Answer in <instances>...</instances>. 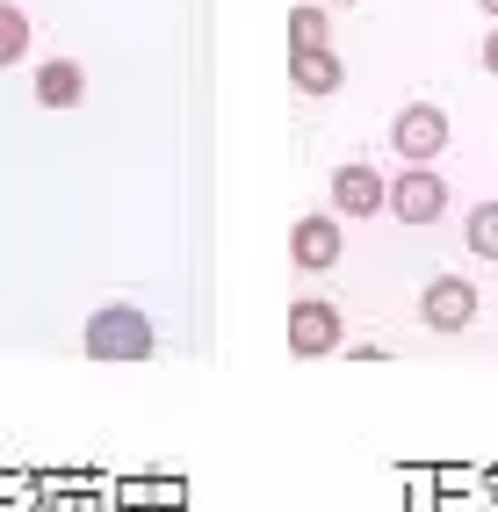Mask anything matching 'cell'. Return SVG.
Returning <instances> with one entry per match:
<instances>
[{
	"label": "cell",
	"instance_id": "6da1fadb",
	"mask_svg": "<svg viewBox=\"0 0 498 512\" xmlns=\"http://www.w3.org/2000/svg\"><path fill=\"white\" fill-rule=\"evenodd\" d=\"M80 347H87V361H145L159 347V332H152V318L138 303H102V311L87 318Z\"/></svg>",
	"mask_w": 498,
	"mask_h": 512
},
{
	"label": "cell",
	"instance_id": "7a4b0ae2",
	"mask_svg": "<svg viewBox=\"0 0 498 512\" xmlns=\"http://www.w3.org/2000/svg\"><path fill=\"white\" fill-rule=\"evenodd\" d=\"M390 145H397V159H405V166H434V159L448 152V116L434 109V101H405L397 123H390Z\"/></svg>",
	"mask_w": 498,
	"mask_h": 512
},
{
	"label": "cell",
	"instance_id": "3957f363",
	"mask_svg": "<svg viewBox=\"0 0 498 512\" xmlns=\"http://www.w3.org/2000/svg\"><path fill=\"white\" fill-rule=\"evenodd\" d=\"M289 354H296V361L340 354V311H332L325 296H296V303H289Z\"/></svg>",
	"mask_w": 498,
	"mask_h": 512
},
{
	"label": "cell",
	"instance_id": "277c9868",
	"mask_svg": "<svg viewBox=\"0 0 498 512\" xmlns=\"http://www.w3.org/2000/svg\"><path fill=\"white\" fill-rule=\"evenodd\" d=\"M390 217L397 224H434V217H448V181L434 174V166H405V174L390 181Z\"/></svg>",
	"mask_w": 498,
	"mask_h": 512
},
{
	"label": "cell",
	"instance_id": "5b68a950",
	"mask_svg": "<svg viewBox=\"0 0 498 512\" xmlns=\"http://www.w3.org/2000/svg\"><path fill=\"white\" fill-rule=\"evenodd\" d=\"M470 318H477V289L462 275H434V282H426V296H419V325L426 332H470Z\"/></svg>",
	"mask_w": 498,
	"mask_h": 512
},
{
	"label": "cell",
	"instance_id": "8992f818",
	"mask_svg": "<svg viewBox=\"0 0 498 512\" xmlns=\"http://www.w3.org/2000/svg\"><path fill=\"white\" fill-rule=\"evenodd\" d=\"M376 210H390V181L369 159H347L332 174V217H376Z\"/></svg>",
	"mask_w": 498,
	"mask_h": 512
},
{
	"label": "cell",
	"instance_id": "52a82bcc",
	"mask_svg": "<svg viewBox=\"0 0 498 512\" xmlns=\"http://www.w3.org/2000/svg\"><path fill=\"white\" fill-rule=\"evenodd\" d=\"M289 260L304 267V275H325V267L340 260V217H296L289 224Z\"/></svg>",
	"mask_w": 498,
	"mask_h": 512
},
{
	"label": "cell",
	"instance_id": "ba28073f",
	"mask_svg": "<svg viewBox=\"0 0 498 512\" xmlns=\"http://www.w3.org/2000/svg\"><path fill=\"white\" fill-rule=\"evenodd\" d=\"M340 80H347V65L332 58V44H296V51H289V87H296V94L325 101V94H340Z\"/></svg>",
	"mask_w": 498,
	"mask_h": 512
},
{
	"label": "cell",
	"instance_id": "9c48e42d",
	"mask_svg": "<svg viewBox=\"0 0 498 512\" xmlns=\"http://www.w3.org/2000/svg\"><path fill=\"white\" fill-rule=\"evenodd\" d=\"M37 101H44V109H80V101H87V73L73 58H44L37 65Z\"/></svg>",
	"mask_w": 498,
	"mask_h": 512
},
{
	"label": "cell",
	"instance_id": "30bf717a",
	"mask_svg": "<svg viewBox=\"0 0 498 512\" xmlns=\"http://www.w3.org/2000/svg\"><path fill=\"white\" fill-rule=\"evenodd\" d=\"M462 246L477 260H498V202H477V210L462 217Z\"/></svg>",
	"mask_w": 498,
	"mask_h": 512
},
{
	"label": "cell",
	"instance_id": "8fae6325",
	"mask_svg": "<svg viewBox=\"0 0 498 512\" xmlns=\"http://www.w3.org/2000/svg\"><path fill=\"white\" fill-rule=\"evenodd\" d=\"M296 44H332L325 0H304V8H289V51H296Z\"/></svg>",
	"mask_w": 498,
	"mask_h": 512
},
{
	"label": "cell",
	"instance_id": "7c38bea8",
	"mask_svg": "<svg viewBox=\"0 0 498 512\" xmlns=\"http://www.w3.org/2000/svg\"><path fill=\"white\" fill-rule=\"evenodd\" d=\"M22 51H29V15L15 0H0V65H22Z\"/></svg>",
	"mask_w": 498,
	"mask_h": 512
},
{
	"label": "cell",
	"instance_id": "4fadbf2b",
	"mask_svg": "<svg viewBox=\"0 0 498 512\" xmlns=\"http://www.w3.org/2000/svg\"><path fill=\"white\" fill-rule=\"evenodd\" d=\"M484 73L498 80V29H491V37H484Z\"/></svg>",
	"mask_w": 498,
	"mask_h": 512
},
{
	"label": "cell",
	"instance_id": "5bb4252c",
	"mask_svg": "<svg viewBox=\"0 0 498 512\" xmlns=\"http://www.w3.org/2000/svg\"><path fill=\"white\" fill-rule=\"evenodd\" d=\"M477 8H484V15H498V0H477Z\"/></svg>",
	"mask_w": 498,
	"mask_h": 512
},
{
	"label": "cell",
	"instance_id": "9a60e30c",
	"mask_svg": "<svg viewBox=\"0 0 498 512\" xmlns=\"http://www.w3.org/2000/svg\"><path fill=\"white\" fill-rule=\"evenodd\" d=\"M325 8H347V0H325Z\"/></svg>",
	"mask_w": 498,
	"mask_h": 512
}]
</instances>
